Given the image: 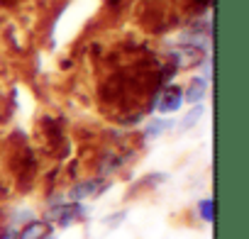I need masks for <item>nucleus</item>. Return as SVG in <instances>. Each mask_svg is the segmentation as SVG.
I'll return each mask as SVG.
<instances>
[{
    "label": "nucleus",
    "instance_id": "obj_3",
    "mask_svg": "<svg viewBox=\"0 0 249 239\" xmlns=\"http://www.w3.org/2000/svg\"><path fill=\"white\" fill-rule=\"evenodd\" d=\"M49 234H52V224L47 220H35L20 229L18 239H49Z\"/></svg>",
    "mask_w": 249,
    "mask_h": 239
},
{
    "label": "nucleus",
    "instance_id": "obj_2",
    "mask_svg": "<svg viewBox=\"0 0 249 239\" xmlns=\"http://www.w3.org/2000/svg\"><path fill=\"white\" fill-rule=\"evenodd\" d=\"M181 102H183V90L178 85H171L161 93L157 107H159V112H176L181 107Z\"/></svg>",
    "mask_w": 249,
    "mask_h": 239
},
{
    "label": "nucleus",
    "instance_id": "obj_5",
    "mask_svg": "<svg viewBox=\"0 0 249 239\" xmlns=\"http://www.w3.org/2000/svg\"><path fill=\"white\" fill-rule=\"evenodd\" d=\"M203 98H205V81H203V78H193V81L188 83L186 93H183V100H188V102H200Z\"/></svg>",
    "mask_w": 249,
    "mask_h": 239
},
{
    "label": "nucleus",
    "instance_id": "obj_6",
    "mask_svg": "<svg viewBox=\"0 0 249 239\" xmlns=\"http://www.w3.org/2000/svg\"><path fill=\"white\" fill-rule=\"evenodd\" d=\"M176 59H178V66H193V64L200 61V51L198 49H183L181 54H176Z\"/></svg>",
    "mask_w": 249,
    "mask_h": 239
},
{
    "label": "nucleus",
    "instance_id": "obj_7",
    "mask_svg": "<svg viewBox=\"0 0 249 239\" xmlns=\"http://www.w3.org/2000/svg\"><path fill=\"white\" fill-rule=\"evenodd\" d=\"M198 210H200V217H203L205 222H213V220H215V200H213V198L200 200Z\"/></svg>",
    "mask_w": 249,
    "mask_h": 239
},
{
    "label": "nucleus",
    "instance_id": "obj_4",
    "mask_svg": "<svg viewBox=\"0 0 249 239\" xmlns=\"http://www.w3.org/2000/svg\"><path fill=\"white\" fill-rule=\"evenodd\" d=\"M103 188H105V183H103V181H86V183H78V186H73V190H71V198H73V200H83V198L98 195Z\"/></svg>",
    "mask_w": 249,
    "mask_h": 239
},
{
    "label": "nucleus",
    "instance_id": "obj_1",
    "mask_svg": "<svg viewBox=\"0 0 249 239\" xmlns=\"http://www.w3.org/2000/svg\"><path fill=\"white\" fill-rule=\"evenodd\" d=\"M49 217L56 224H71V222L83 220V207L81 205H59V207L49 210Z\"/></svg>",
    "mask_w": 249,
    "mask_h": 239
},
{
    "label": "nucleus",
    "instance_id": "obj_8",
    "mask_svg": "<svg viewBox=\"0 0 249 239\" xmlns=\"http://www.w3.org/2000/svg\"><path fill=\"white\" fill-rule=\"evenodd\" d=\"M198 117H200V110H193V115H188V117L183 120V125H186V127H188V125H193Z\"/></svg>",
    "mask_w": 249,
    "mask_h": 239
}]
</instances>
